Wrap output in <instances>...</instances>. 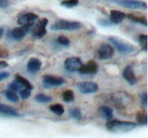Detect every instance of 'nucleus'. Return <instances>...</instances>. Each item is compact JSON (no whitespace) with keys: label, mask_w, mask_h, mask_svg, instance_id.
Instances as JSON below:
<instances>
[{"label":"nucleus","mask_w":148,"mask_h":138,"mask_svg":"<svg viewBox=\"0 0 148 138\" xmlns=\"http://www.w3.org/2000/svg\"><path fill=\"white\" fill-rule=\"evenodd\" d=\"M107 129L112 132H128L137 127V124L134 122L112 119L108 121L106 124Z\"/></svg>","instance_id":"f257e3e1"},{"label":"nucleus","mask_w":148,"mask_h":138,"mask_svg":"<svg viewBox=\"0 0 148 138\" xmlns=\"http://www.w3.org/2000/svg\"><path fill=\"white\" fill-rule=\"evenodd\" d=\"M82 27V24L77 21H71L66 20H59L55 22L51 27V29L54 31L65 30V31H73L77 30Z\"/></svg>","instance_id":"f03ea898"},{"label":"nucleus","mask_w":148,"mask_h":138,"mask_svg":"<svg viewBox=\"0 0 148 138\" xmlns=\"http://www.w3.org/2000/svg\"><path fill=\"white\" fill-rule=\"evenodd\" d=\"M108 40L121 54H130L134 50V47L133 45L128 43V42L121 40L118 37L111 36V37H108Z\"/></svg>","instance_id":"7ed1b4c3"},{"label":"nucleus","mask_w":148,"mask_h":138,"mask_svg":"<svg viewBox=\"0 0 148 138\" xmlns=\"http://www.w3.org/2000/svg\"><path fill=\"white\" fill-rule=\"evenodd\" d=\"M111 103L115 107L118 109H124L127 107L131 102V97L124 92H118L111 95Z\"/></svg>","instance_id":"20e7f679"},{"label":"nucleus","mask_w":148,"mask_h":138,"mask_svg":"<svg viewBox=\"0 0 148 138\" xmlns=\"http://www.w3.org/2000/svg\"><path fill=\"white\" fill-rule=\"evenodd\" d=\"M33 25H21L19 27H15L12 30H10L7 32V37L10 40H14L16 41H21L22 40L24 39L26 34L28 33L31 27Z\"/></svg>","instance_id":"39448f33"},{"label":"nucleus","mask_w":148,"mask_h":138,"mask_svg":"<svg viewBox=\"0 0 148 138\" xmlns=\"http://www.w3.org/2000/svg\"><path fill=\"white\" fill-rule=\"evenodd\" d=\"M65 83V80L62 77L51 76V75H45L42 77V83L43 87L46 89L58 87Z\"/></svg>","instance_id":"423d86ee"},{"label":"nucleus","mask_w":148,"mask_h":138,"mask_svg":"<svg viewBox=\"0 0 148 138\" xmlns=\"http://www.w3.org/2000/svg\"><path fill=\"white\" fill-rule=\"evenodd\" d=\"M116 4L121 7L133 9H146L147 8V3L141 0H115Z\"/></svg>","instance_id":"0eeeda50"},{"label":"nucleus","mask_w":148,"mask_h":138,"mask_svg":"<svg viewBox=\"0 0 148 138\" xmlns=\"http://www.w3.org/2000/svg\"><path fill=\"white\" fill-rule=\"evenodd\" d=\"M48 20L46 18H43L39 20L36 24L32 30V35L36 39H41L42 37H44L47 33L46 31V26H47Z\"/></svg>","instance_id":"6e6552de"},{"label":"nucleus","mask_w":148,"mask_h":138,"mask_svg":"<svg viewBox=\"0 0 148 138\" xmlns=\"http://www.w3.org/2000/svg\"><path fill=\"white\" fill-rule=\"evenodd\" d=\"M114 54V49L111 45L102 44L97 51V58L99 60H108L111 58Z\"/></svg>","instance_id":"1a4fd4ad"},{"label":"nucleus","mask_w":148,"mask_h":138,"mask_svg":"<svg viewBox=\"0 0 148 138\" xmlns=\"http://www.w3.org/2000/svg\"><path fill=\"white\" fill-rule=\"evenodd\" d=\"M77 89L84 94H90L97 92L99 89L98 83L92 81H83L77 83Z\"/></svg>","instance_id":"9d476101"},{"label":"nucleus","mask_w":148,"mask_h":138,"mask_svg":"<svg viewBox=\"0 0 148 138\" xmlns=\"http://www.w3.org/2000/svg\"><path fill=\"white\" fill-rule=\"evenodd\" d=\"M82 62L79 57H68L64 61V68L67 71L75 72L78 71L81 66H82Z\"/></svg>","instance_id":"9b49d317"},{"label":"nucleus","mask_w":148,"mask_h":138,"mask_svg":"<svg viewBox=\"0 0 148 138\" xmlns=\"http://www.w3.org/2000/svg\"><path fill=\"white\" fill-rule=\"evenodd\" d=\"M98 63L94 60H89L85 65H82L80 68L78 70V72L80 74L84 75H93L96 74L98 71Z\"/></svg>","instance_id":"f8f14e48"},{"label":"nucleus","mask_w":148,"mask_h":138,"mask_svg":"<svg viewBox=\"0 0 148 138\" xmlns=\"http://www.w3.org/2000/svg\"><path fill=\"white\" fill-rule=\"evenodd\" d=\"M37 14L32 12H27L23 14L17 20V23L20 25H33L34 22L38 19Z\"/></svg>","instance_id":"ddd939ff"},{"label":"nucleus","mask_w":148,"mask_h":138,"mask_svg":"<svg viewBox=\"0 0 148 138\" xmlns=\"http://www.w3.org/2000/svg\"><path fill=\"white\" fill-rule=\"evenodd\" d=\"M42 62L36 57H31L27 63V70L30 74H36L40 70Z\"/></svg>","instance_id":"4468645a"},{"label":"nucleus","mask_w":148,"mask_h":138,"mask_svg":"<svg viewBox=\"0 0 148 138\" xmlns=\"http://www.w3.org/2000/svg\"><path fill=\"white\" fill-rule=\"evenodd\" d=\"M123 77L130 85H135L137 83L135 73L131 66H127L123 70Z\"/></svg>","instance_id":"2eb2a0df"},{"label":"nucleus","mask_w":148,"mask_h":138,"mask_svg":"<svg viewBox=\"0 0 148 138\" xmlns=\"http://www.w3.org/2000/svg\"><path fill=\"white\" fill-rule=\"evenodd\" d=\"M126 17L125 13L119 10H111L110 12V20L112 24H120L124 21Z\"/></svg>","instance_id":"dca6fc26"},{"label":"nucleus","mask_w":148,"mask_h":138,"mask_svg":"<svg viewBox=\"0 0 148 138\" xmlns=\"http://www.w3.org/2000/svg\"><path fill=\"white\" fill-rule=\"evenodd\" d=\"M0 114L10 117H20V114L16 112L12 106L0 103Z\"/></svg>","instance_id":"f3484780"},{"label":"nucleus","mask_w":148,"mask_h":138,"mask_svg":"<svg viewBox=\"0 0 148 138\" xmlns=\"http://www.w3.org/2000/svg\"><path fill=\"white\" fill-rule=\"evenodd\" d=\"M98 112H99L101 116L105 119L110 120V119H112L114 111H113L112 108H111L110 106H106V105L101 106L98 109Z\"/></svg>","instance_id":"a211bd4d"},{"label":"nucleus","mask_w":148,"mask_h":138,"mask_svg":"<svg viewBox=\"0 0 148 138\" xmlns=\"http://www.w3.org/2000/svg\"><path fill=\"white\" fill-rule=\"evenodd\" d=\"M14 78H15L16 81L18 82L23 87H25V89H29V90L33 89V86L32 85V83L25 77L20 76V74H16Z\"/></svg>","instance_id":"6ab92c4d"},{"label":"nucleus","mask_w":148,"mask_h":138,"mask_svg":"<svg viewBox=\"0 0 148 138\" xmlns=\"http://www.w3.org/2000/svg\"><path fill=\"white\" fill-rule=\"evenodd\" d=\"M3 94L4 95L7 99L12 103H17L19 101V96H17L15 92L10 90H5L3 91Z\"/></svg>","instance_id":"aec40b11"},{"label":"nucleus","mask_w":148,"mask_h":138,"mask_svg":"<svg viewBox=\"0 0 148 138\" xmlns=\"http://www.w3.org/2000/svg\"><path fill=\"white\" fill-rule=\"evenodd\" d=\"M129 20H131L132 22H134L136 23H140V24L145 25V27H147V21L146 20V18L143 17H140V16H137L134 14H129L127 15Z\"/></svg>","instance_id":"412c9836"},{"label":"nucleus","mask_w":148,"mask_h":138,"mask_svg":"<svg viewBox=\"0 0 148 138\" xmlns=\"http://www.w3.org/2000/svg\"><path fill=\"white\" fill-rule=\"evenodd\" d=\"M49 109L51 112H53L54 114L57 116H61L64 113V107L63 105L56 103V104H52L49 106Z\"/></svg>","instance_id":"4be33fe9"},{"label":"nucleus","mask_w":148,"mask_h":138,"mask_svg":"<svg viewBox=\"0 0 148 138\" xmlns=\"http://www.w3.org/2000/svg\"><path fill=\"white\" fill-rule=\"evenodd\" d=\"M62 99L64 102L66 103H70L75 100V93H74L73 91L68 89L64 91L62 93Z\"/></svg>","instance_id":"5701e85b"},{"label":"nucleus","mask_w":148,"mask_h":138,"mask_svg":"<svg viewBox=\"0 0 148 138\" xmlns=\"http://www.w3.org/2000/svg\"><path fill=\"white\" fill-rule=\"evenodd\" d=\"M35 99H36L37 102L43 103H49V102L52 101V98L51 96L44 94V93H38L36 96V97H35Z\"/></svg>","instance_id":"b1692460"},{"label":"nucleus","mask_w":148,"mask_h":138,"mask_svg":"<svg viewBox=\"0 0 148 138\" xmlns=\"http://www.w3.org/2000/svg\"><path fill=\"white\" fill-rule=\"evenodd\" d=\"M69 115L71 117L75 119L77 121H80L82 118V114L80 109L78 108H73L69 110Z\"/></svg>","instance_id":"393cba45"},{"label":"nucleus","mask_w":148,"mask_h":138,"mask_svg":"<svg viewBox=\"0 0 148 138\" xmlns=\"http://www.w3.org/2000/svg\"><path fill=\"white\" fill-rule=\"evenodd\" d=\"M137 119L140 124L147 125V114L143 111L138 112L137 114Z\"/></svg>","instance_id":"a878e982"},{"label":"nucleus","mask_w":148,"mask_h":138,"mask_svg":"<svg viewBox=\"0 0 148 138\" xmlns=\"http://www.w3.org/2000/svg\"><path fill=\"white\" fill-rule=\"evenodd\" d=\"M139 43L142 46V49L144 51H147V36L146 34H140L138 37Z\"/></svg>","instance_id":"bb28decb"},{"label":"nucleus","mask_w":148,"mask_h":138,"mask_svg":"<svg viewBox=\"0 0 148 138\" xmlns=\"http://www.w3.org/2000/svg\"><path fill=\"white\" fill-rule=\"evenodd\" d=\"M79 4V0H64L61 2V5L66 8H72Z\"/></svg>","instance_id":"cd10ccee"},{"label":"nucleus","mask_w":148,"mask_h":138,"mask_svg":"<svg viewBox=\"0 0 148 138\" xmlns=\"http://www.w3.org/2000/svg\"><path fill=\"white\" fill-rule=\"evenodd\" d=\"M9 88V90L10 91H12L16 92V91H20V90L22 89L23 86L20 84L17 81H16L15 80L14 81H12V83H10L8 86Z\"/></svg>","instance_id":"c85d7f7f"},{"label":"nucleus","mask_w":148,"mask_h":138,"mask_svg":"<svg viewBox=\"0 0 148 138\" xmlns=\"http://www.w3.org/2000/svg\"><path fill=\"white\" fill-rule=\"evenodd\" d=\"M57 43L63 46H68L69 45V40L64 35H60L57 38Z\"/></svg>","instance_id":"c756f323"},{"label":"nucleus","mask_w":148,"mask_h":138,"mask_svg":"<svg viewBox=\"0 0 148 138\" xmlns=\"http://www.w3.org/2000/svg\"><path fill=\"white\" fill-rule=\"evenodd\" d=\"M30 95H31V90H29V89L25 88L20 91V96L23 99H28Z\"/></svg>","instance_id":"7c9ffc66"},{"label":"nucleus","mask_w":148,"mask_h":138,"mask_svg":"<svg viewBox=\"0 0 148 138\" xmlns=\"http://www.w3.org/2000/svg\"><path fill=\"white\" fill-rule=\"evenodd\" d=\"M140 101L141 103L145 107L147 106V92H144V93H141L140 95Z\"/></svg>","instance_id":"2f4dec72"},{"label":"nucleus","mask_w":148,"mask_h":138,"mask_svg":"<svg viewBox=\"0 0 148 138\" xmlns=\"http://www.w3.org/2000/svg\"><path fill=\"white\" fill-rule=\"evenodd\" d=\"M98 24L100 25L103 26V27H109V26L112 24V23L109 22L107 21L106 20H104V19H100V20H98Z\"/></svg>","instance_id":"473e14b6"},{"label":"nucleus","mask_w":148,"mask_h":138,"mask_svg":"<svg viewBox=\"0 0 148 138\" xmlns=\"http://www.w3.org/2000/svg\"><path fill=\"white\" fill-rule=\"evenodd\" d=\"M10 73H9V72H7V71L0 72V81L8 78L10 77Z\"/></svg>","instance_id":"72a5a7b5"},{"label":"nucleus","mask_w":148,"mask_h":138,"mask_svg":"<svg viewBox=\"0 0 148 138\" xmlns=\"http://www.w3.org/2000/svg\"><path fill=\"white\" fill-rule=\"evenodd\" d=\"M10 4V1L9 0H0V8L5 9Z\"/></svg>","instance_id":"f704fd0d"},{"label":"nucleus","mask_w":148,"mask_h":138,"mask_svg":"<svg viewBox=\"0 0 148 138\" xmlns=\"http://www.w3.org/2000/svg\"><path fill=\"white\" fill-rule=\"evenodd\" d=\"M8 56V53L4 49H0V57H6Z\"/></svg>","instance_id":"c9c22d12"},{"label":"nucleus","mask_w":148,"mask_h":138,"mask_svg":"<svg viewBox=\"0 0 148 138\" xmlns=\"http://www.w3.org/2000/svg\"><path fill=\"white\" fill-rule=\"evenodd\" d=\"M8 63L6 61H4V60H0V69L8 67Z\"/></svg>","instance_id":"e433bc0d"},{"label":"nucleus","mask_w":148,"mask_h":138,"mask_svg":"<svg viewBox=\"0 0 148 138\" xmlns=\"http://www.w3.org/2000/svg\"><path fill=\"white\" fill-rule=\"evenodd\" d=\"M3 34H4V29L1 28V27H0V39L2 37Z\"/></svg>","instance_id":"4c0bfd02"}]
</instances>
